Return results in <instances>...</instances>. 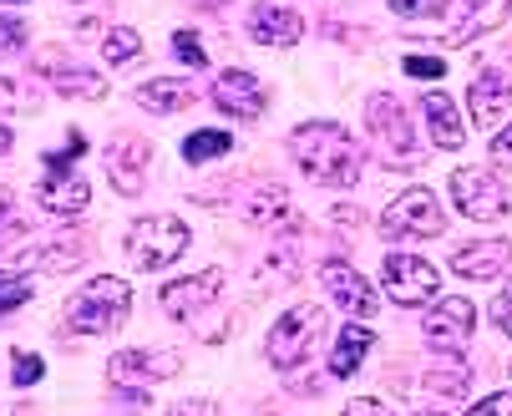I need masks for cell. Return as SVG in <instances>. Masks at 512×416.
Masks as SVG:
<instances>
[{
	"label": "cell",
	"instance_id": "cell-1",
	"mask_svg": "<svg viewBox=\"0 0 512 416\" xmlns=\"http://www.w3.org/2000/svg\"><path fill=\"white\" fill-rule=\"evenodd\" d=\"M289 153H295V163L325 183V188H350L360 178V143L340 127V122H305L289 132Z\"/></svg>",
	"mask_w": 512,
	"mask_h": 416
},
{
	"label": "cell",
	"instance_id": "cell-2",
	"mask_svg": "<svg viewBox=\"0 0 512 416\" xmlns=\"http://www.w3.org/2000/svg\"><path fill=\"white\" fill-rule=\"evenodd\" d=\"M132 315V285L117 274H97L77 295L66 300V330L71 335H107L122 330V320Z\"/></svg>",
	"mask_w": 512,
	"mask_h": 416
},
{
	"label": "cell",
	"instance_id": "cell-3",
	"mask_svg": "<svg viewBox=\"0 0 512 416\" xmlns=\"http://www.w3.org/2000/svg\"><path fill=\"white\" fill-rule=\"evenodd\" d=\"M320 335H325V305H315V300L310 305H295V310H284L274 320V330L264 340V356H269L274 371H295V366L310 361Z\"/></svg>",
	"mask_w": 512,
	"mask_h": 416
},
{
	"label": "cell",
	"instance_id": "cell-4",
	"mask_svg": "<svg viewBox=\"0 0 512 416\" xmlns=\"http://www.w3.org/2000/svg\"><path fill=\"white\" fill-rule=\"evenodd\" d=\"M188 224L173 219V214H148L127 229V259L137 269H168L188 254Z\"/></svg>",
	"mask_w": 512,
	"mask_h": 416
},
{
	"label": "cell",
	"instance_id": "cell-5",
	"mask_svg": "<svg viewBox=\"0 0 512 416\" xmlns=\"http://www.w3.org/2000/svg\"><path fill=\"white\" fill-rule=\"evenodd\" d=\"M442 229H447V214H442V203H436V193H426V188H406L396 203H386V214H381V234L391 244L431 239Z\"/></svg>",
	"mask_w": 512,
	"mask_h": 416
},
{
	"label": "cell",
	"instance_id": "cell-6",
	"mask_svg": "<svg viewBox=\"0 0 512 416\" xmlns=\"http://www.w3.org/2000/svg\"><path fill=\"white\" fill-rule=\"evenodd\" d=\"M31 66H36V72H41L61 97H82V102H102V97H107V82L92 72V66H82L77 56H66L61 46L36 51V56H31Z\"/></svg>",
	"mask_w": 512,
	"mask_h": 416
},
{
	"label": "cell",
	"instance_id": "cell-7",
	"mask_svg": "<svg viewBox=\"0 0 512 416\" xmlns=\"http://www.w3.org/2000/svg\"><path fill=\"white\" fill-rule=\"evenodd\" d=\"M452 203L462 208L467 219L492 224V219L507 214V188H502L497 173H487V168H457V173H452Z\"/></svg>",
	"mask_w": 512,
	"mask_h": 416
},
{
	"label": "cell",
	"instance_id": "cell-8",
	"mask_svg": "<svg viewBox=\"0 0 512 416\" xmlns=\"http://www.w3.org/2000/svg\"><path fill=\"white\" fill-rule=\"evenodd\" d=\"M224 285H229V274H224V269H198V274H188V280L163 285L158 305H163V315H168V320L193 325V315H198V310H208L218 295H224Z\"/></svg>",
	"mask_w": 512,
	"mask_h": 416
},
{
	"label": "cell",
	"instance_id": "cell-9",
	"mask_svg": "<svg viewBox=\"0 0 512 416\" xmlns=\"http://www.w3.org/2000/svg\"><path fill=\"white\" fill-rule=\"evenodd\" d=\"M183 371V351H117L107 361L112 386H137V391H153L158 381H173Z\"/></svg>",
	"mask_w": 512,
	"mask_h": 416
},
{
	"label": "cell",
	"instance_id": "cell-10",
	"mask_svg": "<svg viewBox=\"0 0 512 416\" xmlns=\"http://www.w3.org/2000/svg\"><path fill=\"white\" fill-rule=\"evenodd\" d=\"M365 122L381 137V148L391 153V168H416V148H411V122H406V107L386 92H376L365 102Z\"/></svg>",
	"mask_w": 512,
	"mask_h": 416
},
{
	"label": "cell",
	"instance_id": "cell-11",
	"mask_svg": "<svg viewBox=\"0 0 512 416\" xmlns=\"http://www.w3.org/2000/svg\"><path fill=\"white\" fill-rule=\"evenodd\" d=\"M386 295L396 305H431L436 300V285H442V274H436L426 259L416 254H386Z\"/></svg>",
	"mask_w": 512,
	"mask_h": 416
},
{
	"label": "cell",
	"instance_id": "cell-12",
	"mask_svg": "<svg viewBox=\"0 0 512 416\" xmlns=\"http://www.w3.org/2000/svg\"><path fill=\"white\" fill-rule=\"evenodd\" d=\"M421 330H426V340L436 345V351H467V340H472V330H477V310H472V300L447 295V300H436V305L426 310Z\"/></svg>",
	"mask_w": 512,
	"mask_h": 416
},
{
	"label": "cell",
	"instance_id": "cell-13",
	"mask_svg": "<svg viewBox=\"0 0 512 416\" xmlns=\"http://www.w3.org/2000/svg\"><path fill=\"white\" fill-rule=\"evenodd\" d=\"M148 163H153V148L142 143L137 132H122L107 143V178L122 198H137L142 188H148Z\"/></svg>",
	"mask_w": 512,
	"mask_h": 416
},
{
	"label": "cell",
	"instance_id": "cell-14",
	"mask_svg": "<svg viewBox=\"0 0 512 416\" xmlns=\"http://www.w3.org/2000/svg\"><path fill=\"white\" fill-rule=\"evenodd\" d=\"M213 107L224 112V117L254 122V117H264V107H269V87H264L254 72H244V66H229V72L213 82Z\"/></svg>",
	"mask_w": 512,
	"mask_h": 416
},
{
	"label": "cell",
	"instance_id": "cell-15",
	"mask_svg": "<svg viewBox=\"0 0 512 416\" xmlns=\"http://www.w3.org/2000/svg\"><path fill=\"white\" fill-rule=\"evenodd\" d=\"M92 254V244L82 234H51V239H31L21 249V269H41V274H71Z\"/></svg>",
	"mask_w": 512,
	"mask_h": 416
},
{
	"label": "cell",
	"instance_id": "cell-16",
	"mask_svg": "<svg viewBox=\"0 0 512 416\" xmlns=\"http://www.w3.org/2000/svg\"><path fill=\"white\" fill-rule=\"evenodd\" d=\"M447 36L452 46H467L477 36H487L492 26L507 21V0H447Z\"/></svg>",
	"mask_w": 512,
	"mask_h": 416
},
{
	"label": "cell",
	"instance_id": "cell-17",
	"mask_svg": "<svg viewBox=\"0 0 512 416\" xmlns=\"http://www.w3.org/2000/svg\"><path fill=\"white\" fill-rule=\"evenodd\" d=\"M320 280H325L330 300L345 305L350 315H360V320H371V315H376V305H381L376 290L365 285V280H360V269H350L345 259H325V264H320Z\"/></svg>",
	"mask_w": 512,
	"mask_h": 416
},
{
	"label": "cell",
	"instance_id": "cell-18",
	"mask_svg": "<svg viewBox=\"0 0 512 416\" xmlns=\"http://www.w3.org/2000/svg\"><path fill=\"white\" fill-rule=\"evenodd\" d=\"M36 203L46 208V214H56V219H77L82 208L92 203V193H87L82 173H71V168H46V178L36 183Z\"/></svg>",
	"mask_w": 512,
	"mask_h": 416
},
{
	"label": "cell",
	"instance_id": "cell-19",
	"mask_svg": "<svg viewBox=\"0 0 512 416\" xmlns=\"http://www.w3.org/2000/svg\"><path fill=\"white\" fill-rule=\"evenodd\" d=\"M467 107H472L477 127H497L512 112V82L497 72V66H487V72H477L472 87H467Z\"/></svg>",
	"mask_w": 512,
	"mask_h": 416
},
{
	"label": "cell",
	"instance_id": "cell-20",
	"mask_svg": "<svg viewBox=\"0 0 512 416\" xmlns=\"http://www.w3.org/2000/svg\"><path fill=\"white\" fill-rule=\"evenodd\" d=\"M300 36H305V21L295 11L274 6V0H259L249 11V41H259V46H295Z\"/></svg>",
	"mask_w": 512,
	"mask_h": 416
},
{
	"label": "cell",
	"instance_id": "cell-21",
	"mask_svg": "<svg viewBox=\"0 0 512 416\" xmlns=\"http://www.w3.org/2000/svg\"><path fill=\"white\" fill-rule=\"evenodd\" d=\"M507 259H512L507 239H477V244H462L452 254V269L462 274V280H497V274L507 269Z\"/></svg>",
	"mask_w": 512,
	"mask_h": 416
},
{
	"label": "cell",
	"instance_id": "cell-22",
	"mask_svg": "<svg viewBox=\"0 0 512 416\" xmlns=\"http://www.w3.org/2000/svg\"><path fill=\"white\" fill-rule=\"evenodd\" d=\"M421 112H426V127H431V143L436 148H462L467 143V127L457 122V107H452V97L447 92H426L421 97Z\"/></svg>",
	"mask_w": 512,
	"mask_h": 416
},
{
	"label": "cell",
	"instance_id": "cell-23",
	"mask_svg": "<svg viewBox=\"0 0 512 416\" xmlns=\"http://www.w3.org/2000/svg\"><path fill=\"white\" fill-rule=\"evenodd\" d=\"M239 214H244L249 224H259V229H274V224L289 219V193H284L279 183H254V188L244 193V203H239Z\"/></svg>",
	"mask_w": 512,
	"mask_h": 416
},
{
	"label": "cell",
	"instance_id": "cell-24",
	"mask_svg": "<svg viewBox=\"0 0 512 416\" xmlns=\"http://www.w3.org/2000/svg\"><path fill=\"white\" fill-rule=\"evenodd\" d=\"M193 97H198V87L183 77H153L137 87V107H148V112H183V107H193Z\"/></svg>",
	"mask_w": 512,
	"mask_h": 416
},
{
	"label": "cell",
	"instance_id": "cell-25",
	"mask_svg": "<svg viewBox=\"0 0 512 416\" xmlns=\"http://www.w3.org/2000/svg\"><path fill=\"white\" fill-rule=\"evenodd\" d=\"M376 345V335H371V325H345L340 330V340H335V351H330V376L335 381H345V376H355L360 371V361H365V351Z\"/></svg>",
	"mask_w": 512,
	"mask_h": 416
},
{
	"label": "cell",
	"instance_id": "cell-26",
	"mask_svg": "<svg viewBox=\"0 0 512 416\" xmlns=\"http://www.w3.org/2000/svg\"><path fill=\"white\" fill-rule=\"evenodd\" d=\"M421 386H426L436 401H457V396H467V386H472V366H467L462 356H452V361H442V366H431V371L421 376Z\"/></svg>",
	"mask_w": 512,
	"mask_h": 416
},
{
	"label": "cell",
	"instance_id": "cell-27",
	"mask_svg": "<svg viewBox=\"0 0 512 416\" xmlns=\"http://www.w3.org/2000/svg\"><path fill=\"white\" fill-rule=\"evenodd\" d=\"M224 153H234V132H224V127L193 132L188 143H183V158L188 163H213V158H224Z\"/></svg>",
	"mask_w": 512,
	"mask_h": 416
},
{
	"label": "cell",
	"instance_id": "cell-28",
	"mask_svg": "<svg viewBox=\"0 0 512 416\" xmlns=\"http://www.w3.org/2000/svg\"><path fill=\"white\" fill-rule=\"evenodd\" d=\"M41 107V92L21 77H0V117H21V112H36Z\"/></svg>",
	"mask_w": 512,
	"mask_h": 416
},
{
	"label": "cell",
	"instance_id": "cell-29",
	"mask_svg": "<svg viewBox=\"0 0 512 416\" xmlns=\"http://www.w3.org/2000/svg\"><path fill=\"white\" fill-rule=\"evenodd\" d=\"M137 56H142V36L132 26H112L102 36V61L107 66H122V61H137Z\"/></svg>",
	"mask_w": 512,
	"mask_h": 416
},
{
	"label": "cell",
	"instance_id": "cell-30",
	"mask_svg": "<svg viewBox=\"0 0 512 416\" xmlns=\"http://www.w3.org/2000/svg\"><path fill=\"white\" fill-rule=\"evenodd\" d=\"M36 295V285H31V274H21V269H0V315H11V310H21L26 300Z\"/></svg>",
	"mask_w": 512,
	"mask_h": 416
},
{
	"label": "cell",
	"instance_id": "cell-31",
	"mask_svg": "<svg viewBox=\"0 0 512 416\" xmlns=\"http://www.w3.org/2000/svg\"><path fill=\"white\" fill-rule=\"evenodd\" d=\"M173 56H178V61H188L193 72H203V66H208V51L198 46V36H193V31H178V36H173Z\"/></svg>",
	"mask_w": 512,
	"mask_h": 416
},
{
	"label": "cell",
	"instance_id": "cell-32",
	"mask_svg": "<svg viewBox=\"0 0 512 416\" xmlns=\"http://www.w3.org/2000/svg\"><path fill=\"white\" fill-rule=\"evenodd\" d=\"M11 376H16V386H36V381L46 376V366H41V356L11 351Z\"/></svg>",
	"mask_w": 512,
	"mask_h": 416
},
{
	"label": "cell",
	"instance_id": "cell-33",
	"mask_svg": "<svg viewBox=\"0 0 512 416\" xmlns=\"http://www.w3.org/2000/svg\"><path fill=\"white\" fill-rule=\"evenodd\" d=\"M406 77H426V82H442L447 77V61L442 56H406Z\"/></svg>",
	"mask_w": 512,
	"mask_h": 416
},
{
	"label": "cell",
	"instance_id": "cell-34",
	"mask_svg": "<svg viewBox=\"0 0 512 416\" xmlns=\"http://www.w3.org/2000/svg\"><path fill=\"white\" fill-rule=\"evenodd\" d=\"M112 6H117V0H66V11H77V21H82V26H97Z\"/></svg>",
	"mask_w": 512,
	"mask_h": 416
},
{
	"label": "cell",
	"instance_id": "cell-35",
	"mask_svg": "<svg viewBox=\"0 0 512 416\" xmlns=\"http://www.w3.org/2000/svg\"><path fill=\"white\" fill-rule=\"evenodd\" d=\"M82 153H87V137H82V132H71L61 153H46V168H71V163H77Z\"/></svg>",
	"mask_w": 512,
	"mask_h": 416
},
{
	"label": "cell",
	"instance_id": "cell-36",
	"mask_svg": "<svg viewBox=\"0 0 512 416\" xmlns=\"http://www.w3.org/2000/svg\"><path fill=\"white\" fill-rule=\"evenodd\" d=\"M391 11L416 21V16H436V11H442V0H391Z\"/></svg>",
	"mask_w": 512,
	"mask_h": 416
},
{
	"label": "cell",
	"instance_id": "cell-37",
	"mask_svg": "<svg viewBox=\"0 0 512 416\" xmlns=\"http://www.w3.org/2000/svg\"><path fill=\"white\" fill-rule=\"evenodd\" d=\"M467 416H512V391H497V396H487V401H477Z\"/></svg>",
	"mask_w": 512,
	"mask_h": 416
},
{
	"label": "cell",
	"instance_id": "cell-38",
	"mask_svg": "<svg viewBox=\"0 0 512 416\" xmlns=\"http://www.w3.org/2000/svg\"><path fill=\"white\" fill-rule=\"evenodd\" d=\"M21 41H26V26L21 21H0V61H6L11 51H21Z\"/></svg>",
	"mask_w": 512,
	"mask_h": 416
},
{
	"label": "cell",
	"instance_id": "cell-39",
	"mask_svg": "<svg viewBox=\"0 0 512 416\" xmlns=\"http://www.w3.org/2000/svg\"><path fill=\"white\" fill-rule=\"evenodd\" d=\"M340 416H396V411H391L386 401H376V396H360V401H350Z\"/></svg>",
	"mask_w": 512,
	"mask_h": 416
},
{
	"label": "cell",
	"instance_id": "cell-40",
	"mask_svg": "<svg viewBox=\"0 0 512 416\" xmlns=\"http://www.w3.org/2000/svg\"><path fill=\"white\" fill-rule=\"evenodd\" d=\"M487 315L497 320V330H502V335H512V295H497V300L487 305Z\"/></svg>",
	"mask_w": 512,
	"mask_h": 416
},
{
	"label": "cell",
	"instance_id": "cell-41",
	"mask_svg": "<svg viewBox=\"0 0 512 416\" xmlns=\"http://www.w3.org/2000/svg\"><path fill=\"white\" fill-rule=\"evenodd\" d=\"M492 158H497V163H512V122L492 137Z\"/></svg>",
	"mask_w": 512,
	"mask_h": 416
},
{
	"label": "cell",
	"instance_id": "cell-42",
	"mask_svg": "<svg viewBox=\"0 0 512 416\" xmlns=\"http://www.w3.org/2000/svg\"><path fill=\"white\" fill-rule=\"evenodd\" d=\"M168 416H218V411H213V401H178Z\"/></svg>",
	"mask_w": 512,
	"mask_h": 416
},
{
	"label": "cell",
	"instance_id": "cell-43",
	"mask_svg": "<svg viewBox=\"0 0 512 416\" xmlns=\"http://www.w3.org/2000/svg\"><path fill=\"white\" fill-rule=\"evenodd\" d=\"M0 224H11V188H0Z\"/></svg>",
	"mask_w": 512,
	"mask_h": 416
},
{
	"label": "cell",
	"instance_id": "cell-44",
	"mask_svg": "<svg viewBox=\"0 0 512 416\" xmlns=\"http://www.w3.org/2000/svg\"><path fill=\"white\" fill-rule=\"evenodd\" d=\"M11 143H16V137H11V127H6V122H0V158H6V153H11Z\"/></svg>",
	"mask_w": 512,
	"mask_h": 416
},
{
	"label": "cell",
	"instance_id": "cell-45",
	"mask_svg": "<svg viewBox=\"0 0 512 416\" xmlns=\"http://www.w3.org/2000/svg\"><path fill=\"white\" fill-rule=\"evenodd\" d=\"M203 6H224V0H203Z\"/></svg>",
	"mask_w": 512,
	"mask_h": 416
},
{
	"label": "cell",
	"instance_id": "cell-46",
	"mask_svg": "<svg viewBox=\"0 0 512 416\" xmlns=\"http://www.w3.org/2000/svg\"><path fill=\"white\" fill-rule=\"evenodd\" d=\"M507 21H512V0H507Z\"/></svg>",
	"mask_w": 512,
	"mask_h": 416
},
{
	"label": "cell",
	"instance_id": "cell-47",
	"mask_svg": "<svg viewBox=\"0 0 512 416\" xmlns=\"http://www.w3.org/2000/svg\"><path fill=\"white\" fill-rule=\"evenodd\" d=\"M6 6H21V0H6Z\"/></svg>",
	"mask_w": 512,
	"mask_h": 416
},
{
	"label": "cell",
	"instance_id": "cell-48",
	"mask_svg": "<svg viewBox=\"0 0 512 416\" xmlns=\"http://www.w3.org/2000/svg\"><path fill=\"white\" fill-rule=\"evenodd\" d=\"M507 371H512V366H507Z\"/></svg>",
	"mask_w": 512,
	"mask_h": 416
},
{
	"label": "cell",
	"instance_id": "cell-49",
	"mask_svg": "<svg viewBox=\"0 0 512 416\" xmlns=\"http://www.w3.org/2000/svg\"><path fill=\"white\" fill-rule=\"evenodd\" d=\"M507 295H512V290H507Z\"/></svg>",
	"mask_w": 512,
	"mask_h": 416
}]
</instances>
